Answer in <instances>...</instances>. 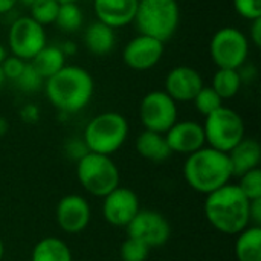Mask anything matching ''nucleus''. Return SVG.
Masks as SVG:
<instances>
[{
    "label": "nucleus",
    "instance_id": "28",
    "mask_svg": "<svg viewBox=\"0 0 261 261\" xmlns=\"http://www.w3.org/2000/svg\"><path fill=\"white\" fill-rule=\"evenodd\" d=\"M240 180L237 184L239 190L243 193V196L251 202L255 199H261V170L254 168L251 171H246L245 174L239 176Z\"/></svg>",
    "mask_w": 261,
    "mask_h": 261
},
{
    "label": "nucleus",
    "instance_id": "33",
    "mask_svg": "<svg viewBox=\"0 0 261 261\" xmlns=\"http://www.w3.org/2000/svg\"><path fill=\"white\" fill-rule=\"evenodd\" d=\"M249 223L254 226L261 225V199L249 202Z\"/></svg>",
    "mask_w": 261,
    "mask_h": 261
},
{
    "label": "nucleus",
    "instance_id": "40",
    "mask_svg": "<svg viewBox=\"0 0 261 261\" xmlns=\"http://www.w3.org/2000/svg\"><path fill=\"white\" fill-rule=\"evenodd\" d=\"M6 76H5V73H3V70H2V67H0V90L5 87V84H6Z\"/></svg>",
    "mask_w": 261,
    "mask_h": 261
},
{
    "label": "nucleus",
    "instance_id": "29",
    "mask_svg": "<svg viewBox=\"0 0 261 261\" xmlns=\"http://www.w3.org/2000/svg\"><path fill=\"white\" fill-rule=\"evenodd\" d=\"M15 86L26 93H35L38 92L43 86H44V80L40 76V73L32 67L31 63H26L23 72L20 73V76L14 81Z\"/></svg>",
    "mask_w": 261,
    "mask_h": 261
},
{
    "label": "nucleus",
    "instance_id": "13",
    "mask_svg": "<svg viewBox=\"0 0 261 261\" xmlns=\"http://www.w3.org/2000/svg\"><path fill=\"white\" fill-rule=\"evenodd\" d=\"M102 199L104 219L107 223L116 228H125L141 210L136 193L125 187L115 188Z\"/></svg>",
    "mask_w": 261,
    "mask_h": 261
},
{
    "label": "nucleus",
    "instance_id": "4",
    "mask_svg": "<svg viewBox=\"0 0 261 261\" xmlns=\"http://www.w3.org/2000/svg\"><path fill=\"white\" fill-rule=\"evenodd\" d=\"M133 23L139 34L165 43L179 29V3L177 0H139Z\"/></svg>",
    "mask_w": 261,
    "mask_h": 261
},
{
    "label": "nucleus",
    "instance_id": "37",
    "mask_svg": "<svg viewBox=\"0 0 261 261\" xmlns=\"http://www.w3.org/2000/svg\"><path fill=\"white\" fill-rule=\"evenodd\" d=\"M18 0H0V15L11 12L17 6Z\"/></svg>",
    "mask_w": 261,
    "mask_h": 261
},
{
    "label": "nucleus",
    "instance_id": "18",
    "mask_svg": "<svg viewBox=\"0 0 261 261\" xmlns=\"http://www.w3.org/2000/svg\"><path fill=\"white\" fill-rule=\"evenodd\" d=\"M232 174L242 176L246 171L258 168L261 161V145L257 139L243 138L229 153H228Z\"/></svg>",
    "mask_w": 261,
    "mask_h": 261
},
{
    "label": "nucleus",
    "instance_id": "11",
    "mask_svg": "<svg viewBox=\"0 0 261 261\" xmlns=\"http://www.w3.org/2000/svg\"><path fill=\"white\" fill-rule=\"evenodd\" d=\"M125 229L128 237L142 242L150 249L164 246L171 236L168 220L161 213L151 210H139Z\"/></svg>",
    "mask_w": 261,
    "mask_h": 261
},
{
    "label": "nucleus",
    "instance_id": "20",
    "mask_svg": "<svg viewBox=\"0 0 261 261\" xmlns=\"http://www.w3.org/2000/svg\"><path fill=\"white\" fill-rule=\"evenodd\" d=\"M136 151L147 161L154 164H162L173 154L164 133H156L144 130L136 138Z\"/></svg>",
    "mask_w": 261,
    "mask_h": 261
},
{
    "label": "nucleus",
    "instance_id": "10",
    "mask_svg": "<svg viewBox=\"0 0 261 261\" xmlns=\"http://www.w3.org/2000/svg\"><path fill=\"white\" fill-rule=\"evenodd\" d=\"M139 119L145 130L165 135L177 121V102L164 90H151L139 104Z\"/></svg>",
    "mask_w": 261,
    "mask_h": 261
},
{
    "label": "nucleus",
    "instance_id": "22",
    "mask_svg": "<svg viewBox=\"0 0 261 261\" xmlns=\"http://www.w3.org/2000/svg\"><path fill=\"white\" fill-rule=\"evenodd\" d=\"M236 257L239 261H261V228L248 226L237 234Z\"/></svg>",
    "mask_w": 261,
    "mask_h": 261
},
{
    "label": "nucleus",
    "instance_id": "12",
    "mask_svg": "<svg viewBox=\"0 0 261 261\" xmlns=\"http://www.w3.org/2000/svg\"><path fill=\"white\" fill-rule=\"evenodd\" d=\"M165 54V43L148 35L133 37L122 49V61L136 72H145L156 67Z\"/></svg>",
    "mask_w": 261,
    "mask_h": 261
},
{
    "label": "nucleus",
    "instance_id": "41",
    "mask_svg": "<svg viewBox=\"0 0 261 261\" xmlns=\"http://www.w3.org/2000/svg\"><path fill=\"white\" fill-rule=\"evenodd\" d=\"M34 2H35V0H18V3H21V5H24V6H28V8H29Z\"/></svg>",
    "mask_w": 261,
    "mask_h": 261
},
{
    "label": "nucleus",
    "instance_id": "9",
    "mask_svg": "<svg viewBox=\"0 0 261 261\" xmlns=\"http://www.w3.org/2000/svg\"><path fill=\"white\" fill-rule=\"evenodd\" d=\"M46 44V28L29 15H21L11 23L8 29V47L11 55L29 63Z\"/></svg>",
    "mask_w": 261,
    "mask_h": 261
},
{
    "label": "nucleus",
    "instance_id": "34",
    "mask_svg": "<svg viewBox=\"0 0 261 261\" xmlns=\"http://www.w3.org/2000/svg\"><path fill=\"white\" fill-rule=\"evenodd\" d=\"M248 40H249V43H252L255 47H260L261 46V18H257V20H252V21H251Z\"/></svg>",
    "mask_w": 261,
    "mask_h": 261
},
{
    "label": "nucleus",
    "instance_id": "15",
    "mask_svg": "<svg viewBox=\"0 0 261 261\" xmlns=\"http://www.w3.org/2000/svg\"><path fill=\"white\" fill-rule=\"evenodd\" d=\"M57 223L67 234L84 231L90 222V206L87 200L78 194H67L57 205Z\"/></svg>",
    "mask_w": 261,
    "mask_h": 261
},
{
    "label": "nucleus",
    "instance_id": "2",
    "mask_svg": "<svg viewBox=\"0 0 261 261\" xmlns=\"http://www.w3.org/2000/svg\"><path fill=\"white\" fill-rule=\"evenodd\" d=\"M205 216L219 232L237 236L249 226V200L237 185L226 184L206 194Z\"/></svg>",
    "mask_w": 261,
    "mask_h": 261
},
{
    "label": "nucleus",
    "instance_id": "39",
    "mask_svg": "<svg viewBox=\"0 0 261 261\" xmlns=\"http://www.w3.org/2000/svg\"><path fill=\"white\" fill-rule=\"evenodd\" d=\"M8 57V50H6V47L0 43V64L3 63V60Z\"/></svg>",
    "mask_w": 261,
    "mask_h": 261
},
{
    "label": "nucleus",
    "instance_id": "27",
    "mask_svg": "<svg viewBox=\"0 0 261 261\" xmlns=\"http://www.w3.org/2000/svg\"><path fill=\"white\" fill-rule=\"evenodd\" d=\"M191 102L194 104L196 110L203 116L211 115L213 112L223 106V99L216 93V90L211 86H203Z\"/></svg>",
    "mask_w": 261,
    "mask_h": 261
},
{
    "label": "nucleus",
    "instance_id": "8",
    "mask_svg": "<svg viewBox=\"0 0 261 261\" xmlns=\"http://www.w3.org/2000/svg\"><path fill=\"white\" fill-rule=\"evenodd\" d=\"M249 40L234 26H225L214 32L210 41V57L217 69L239 70L249 58Z\"/></svg>",
    "mask_w": 261,
    "mask_h": 261
},
{
    "label": "nucleus",
    "instance_id": "26",
    "mask_svg": "<svg viewBox=\"0 0 261 261\" xmlns=\"http://www.w3.org/2000/svg\"><path fill=\"white\" fill-rule=\"evenodd\" d=\"M58 9L60 3L57 0H35L29 6V17L46 28L55 23Z\"/></svg>",
    "mask_w": 261,
    "mask_h": 261
},
{
    "label": "nucleus",
    "instance_id": "14",
    "mask_svg": "<svg viewBox=\"0 0 261 261\" xmlns=\"http://www.w3.org/2000/svg\"><path fill=\"white\" fill-rule=\"evenodd\" d=\"M200 72L191 66H176L168 70L165 76L164 92L176 102H190L203 87Z\"/></svg>",
    "mask_w": 261,
    "mask_h": 261
},
{
    "label": "nucleus",
    "instance_id": "16",
    "mask_svg": "<svg viewBox=\"0 0 261 261\" xmlns=\"http://www.w3.org/2000/svg\"><path fill=\"white\" fill-rule=\"evenodd\" d=\"M165 139L171 153L191 154L205 147L203 125L196 121H176V124L165 133Z\"/></svg>",
    "mask_w": 261,
    "mask_h": 261
},
{
    "label": "nucleus",
    "instance_id": "24",
    "mask_svg": "<svg viewBox=\"0 0 261 261\" xmlns=\"http://www.w3.org/2000/svg\"><path fill=\"white\" fill-rule=\"evenodd\" d=\"M242 86L240 73L236 69H217L211 83V87L223 101L234 98L240 92Z\"/></svg>",
    "mask_w": 261,
    "mask_h": 261
},
{
    "label": "nucleus",
    "instance_id": "25",
    "mask_svg": "<svg viewBox=\"0 0 261 261\" xmlns=\"http://www.w3.org/2000/svg\"><path fill=\"white\" fill-rule=\"evenodd\" d=\"M84 23V12L80 6V3H63L60 5L55 24L60 31L72 34L76 32Z\"/></svg>",
    "mask_w": 261,
    "mask_h": 261
},
{
    "label": "nucleus",
    "instance_id": "43",
    "mask_svg": "<svg viewBox=\"0 0 261 261\" xmlns=\"http://www.w3.org/2000/svg\"><path fill=\"white\" fill-rule=\"evenodd\" d=\"M3 255H5V246H3V242L0 239V260L3 258Z\"/></svg>",
    "mask_w": 261,
    "mask_h": 261
},
{
    "label": "nucleus",
    "instance_id": "6",
    "mask_svg": "<svg viewBox=\"0 0 261 261\" xmlns=\"http://www.w3.org/2000/svg\"><path fill=\"white\" fill-rule=\"evenodd\" d=\"M81 187L96 197H104L119 187V170L110 156L87 151L76 164Z\"/></svg>",
    "mask_w": 261,
    "mask_h": 261
},
{
    "label": "nucleus",
    "instance_id": "30",
    "mask_svg": "<svg viewBox=\"0 0 261 261\" xmlns=\"http://www.w3.org/2000/svg\"><path fill=\"white\" fill-rule=\"evenodd\" d=\"M150 248L145 246L142 242L127 237V240L122 242L121 245V260L122 261H147L150 255Z\"/></svg>",
    "mask_w": 261,
    "mask_h": 261
},
{
    "label": "nucleus",
    "instance_id": "5",
    "mask_svg": "<svg viewBox=\"0 0 261 261\" xmlns=\"http://www.w3.org/2000/svg\"><path fill=\"white\" fill-rule=\"evenodd\" d=\"M128 122L118 112H104L89 121L83 133V142L89 151L112 156L125 142Z\"/></svg>",
    "mask_w": 261,
    "mask_h": 261
},
{
    "label": "nucleus",
    "instance_id": "38",
    "mask_svg": "<svg viewBox=\"0 0 261 261\" xmlns=\"http://www.w3.org/2000/svg\"><path fill=\"white\" fill-rule=\"evenodd\" d=\"M6 132H8V121L3 116H0V136H3Z\"/></svg>",
    "mask_w": 261,
    "mask_h": 261
},
{
    "label": "nucleus",
    "instance_id": "23",
    "mask_svg": "<svg viewBox=\"0 0 261 261\" xmlns=\"http://www.w3.org/2000/svg\"><path fill=\"white\" fill-rule=\"evenodd\" d=\"M31 261H72V252L63 240L44 237L34 246Z\"/></svg>",
    "mask_w": 261,
    "mask_h": 261
},
{
    "label": "nucleus",
    "instance_id": "3",
    "mask_svg": "<svg viewBox=\"0 0 261 261\" xmlns=\"http://www.w3.org/2000/svg\"><path fill=\"white\" fill-rule=\"evenodd\" d=\"M232 176L228 153L211 147H203L188 154L184 165V177L187 184L200 194H210L225 187Z\"/></svg>",
    "mask_w": 261,
    "mask_h": 261
},
{
    "label": "nucleus",
    "instance_id": "7",
    "mask_svg": "<svg viewBox=\"0 0 261 261\" xmlns=\"http://www.w3.org/2000/svg\"><path fill=\"white\" fill-rule=\"evenodd\" d=\"M203 133L211 148L229 153L245 138V122L236 110L222 106L205 116Z\"/></svg>",
    "mask_w": 261,
    "mask_h": 261
},
{
    "label": "nucleus",
    "instance_id": "19",
    "mask_svg": "<svg viewBox=\"0 0 261 261\" xmlns=\"http://www.w3.org/2000/svg\"><path fill=\"white\" fill-rule=\"evenodd\" d=\"M83 41L90 54L104 57L113 50L116 44V34L113 28L95 20L84 29Z\"/></svg>",
    "mask_w": 261,
    "mask_h": 261
},
{
    "label": "nucleus",
    "instance_id": "1",
    "mask_svg": "<svg viewBox=\"0 0 261 261\" xmlns=\"http://www.w3.org/2000/svg\"><path fill=\"white\" fill-rule=\"evenodd\" d=\"M47 101L63 113H76L87 107L93 98L95 81L90 72L81 66L66 64L44 81Z\"/></svg>",
    "mask_w": 261,
    "mask_h": 261
},
{
    "label": "nucleus",
    "instance_id": "21",
    "mask_svg": "<svg viewBox=\"0 0 261 261\" xmlns=\"http://www.w3.org/2000/svg\"><path fill=\"white\" fill-rule=\"evenodd\" d=\"M29 63L46 81L66 66V55L63 54L60 46L46 44Z\"/></svg>",
    "mask_w": 261,
    "mask_h": 261
},
{
    "label": "nucleus",
    "instance_id": "31",
    "mask_svg": "<svg viewBox=\"0 0 261 261\" xmlns=\"http://www.w3.org/2000/svg\"><path fill=\"white\" fill-rule=\"evenodd\" d=\"M232 5L236 12L248 21L261 18V0H232Z\"/></svg>",
    "mask_w": 261,
    "mask_h": 261
},
{
    "label": "nucleus",
    "instance_id": "32",
    "mask_svg": "<svg viewBox=\"0 0 261 261\" xmlns=\"http://www.w3.org/2000/svg\"><path fill=\"white\" fill-rule=\"evenodd\" d=\"M24 66H26V61H23V60H20L18 57H14V55H8L3 60V63L0 64V67H2V70H3L8 81H15L20 76V73L23 72Z\"/></svg>",
    "mask_w": 261,
    "mask_h": 261
},
{
    "label": "nucleus",
    "instance_id": "36",
    "mask_svg": "<svg viewBox=\"0 0 261 261\" xmlns=\"http://www.w3.org/2000/svg\"><path fill=\"white\" fill-rule=\"evenodd\" d=\"M60 49L63 50V54L67 58V57H73L78 52V44L73 40H66L60 44Z\"/></svg>",
    "mask_w": 261,
    "mask_h": 261
},
{
    "label": "nucleus",
    "instance_id": "35",
    "mask_svg": "<svg viewBox=\"0 0 261 261\" xmlns=\"http://www.w3.org/2000/svg\"><path fill=\"white\" fill-rule=\"evenodd\" d=\"M20 115H21V118H23L26 122H34V121L38 119V109H37L35 106H32V104H28V106H24V107L21 109Z\"/></svg>",
    "mask_w": 261,
    "mask_h": 261
},
{
    "label": "nucleus",
    "instance_id": "17",
    "mask_svg": "<svg viewBox=\"0 0 261 261\" xmlns=\"http://www.w3.org/2000/svg\"><path fill=\"white\" fill-rule=\"evenodd\" d=\"M139 0H93L96 20L115 31L133 23Z\"/></svg>",
    "mask_w": 261,
    "mask_h": 261
},
{
    "label": "nucleus",
    "instance_id": "42",
    "mask_svg": "<svg viewBox=\"0 0 261 261\" xmlns=\"http://www.w3.org/2000/svg\"><path fill=\"white\" fill-rule=\"evenodd\" d=\"M60 5H63V3H80V2H83V0H57Z\"/></svg>",
    "mask_w": 261,
    "mask_h": 261
}]
</instances>
